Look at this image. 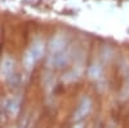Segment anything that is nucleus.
Masks as SVG:
<instances>
[{
  "label": "nucleus",
  "instance_id": "obj_1",
  "mask_svg": "<svg viewBox=\"0 0 129 128\" xmlns=\"http://www.w3.org/2000/svg\"><path fill=\"white\" fill-rule=\"evenodd\" d=\"M44 52H45V45L40 39H36L31 43L30 48L26 50V53L23 55V67L27 71H31L34 69V66L38 63V61L41 60V57L44 56Z\"/></svg>",
  "mask_w": 129,
  "mask_h": 128
},
{
  "label": "nucleus",
  "instance_id": "obj_2",
  "mask_svg": "<svg viewBox=\"0 0 129 128\" xmlns=\"http://www.w3.org/2000/svg\"><path fill=\"white\" fill-rule=\"evenodd\" d=\"M71 57H72V55H71L70 48H66L64 50H61L57 53H48L47 65L50 69H62L70 63Z\"/></svg>",
  "mask_w": 129,
  "mask_h": 128
},
{
  "label": "nucleus",
  "instance_id": "obj_3",
  "mask_svg": "<svg viewBox=\"0 0 129 128\" xmlns=\"http://www.w3.org/2000/svg\"><path fill=\"white\" fill-rule=\"evenodd\" d=\"M92 106H93V102H92V98L89 96H83L80 98L79 104H78V108L76 110L74 111V115H72V120L75 124H80L83 123L87 116L89 115V113L92 111Z\"/></svg>",
  "mask_w": 129,
  "mask_h": 128
},
{
  "label": "nucleus",
  "instance_id": "obj_4",
  "mask_svg": "<svg viewBox=\"0 0 129 128\" xmlns=\"http://www.w3.org/2000/svg\"><path fill=\"white\" fill-rule=\"evenodd\" d=\"M2 74L4 79L9 84H16L17 82V70H16V62L10 57H5L2 62Z\"/></svg>",
  "mask_w": 129,
  "mask_h": 128
},
{
  "label": "nucleus",
  "instance_id": "obj_5",
  "mask_svg": "<svg viewBox=\"0 0 129 128\" xmlns=\"http://www.w3.org/2000/svg\"><path fill=\"white\" fill-rule=\"evenodd\" d=\"M66 48H69V40L66 38V35L63 34H57L54 35L49 44H48V53H57L61 50H64Z\"/></svg>",
  "mask_w": 129,
  "mask_h": 128
},
{
  "label": "nucleus",
  "instance_id": "obj_6",
  "mask_svg": "<svg viewBox=\"0 0 129 128\" xmlns=\"http://www.w3.org/2000/svg\"><path fill=\"white\" fill-rule=\"evenodd\" d=\"M21 108V98L19 97H10L5 102V110L10 116H16Z\"/></svg>",
  "mask_w": 129,
  "mask_h": 128
},
{
  "label": "nucleus",
  "instance_id": "obj_7",
  "mask_svg": "<svg viewBox=\"0 0 129 128\" xmlns=\"http://www.w3.org/2000/svg\"><path fill=\"white\" fill-rule=\"evenodd\" d=\"M81 74H83V66H81V63H76L66 75H64L63 80H66V82H74V80H78L80 76H81Z\"/></svg>",
  "mask_w": 129,
  "mask_h": 128
},
{
  "label": "nucleus",
  "instance_id": "obj_8",
  "mask_svg": "<svg viewBox=\"0 0 129 128\" xmlns=\"http://www.w3.org/2000/svg\"><path fill=\"white\" fill-rule=\"evenodd\" d=\"M88 75L93 80H98L102 76V66L98 65V63H93L88 70Z\"/></svg>",
  "mask_w": 129,
  "mask_h": 128
}]
</instances>
